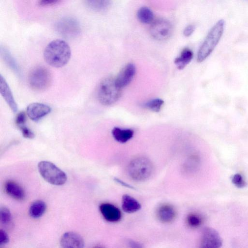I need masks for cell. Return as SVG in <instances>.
<instances>
[{
	"mask_svg": "<svg viewBox=\"0 0 248 248\" xmlns=\"http://www.w3.org/2000/svg\"><path fill=\"white\" fill-rule=\"evenodd\" d=\"M23 136L28 139H32L34 137V133L26 125L19 128Z\"/></svg>",
	"mask_w": 248,
	"mask_h": 248,
	"instance_id": "f1b7e54d",
	"label": "cell"
},
{
	"mask_svg": "<svg viewBox=\"0 0 248 248\" xmlns=\"http://www.w3.org/2000/svg\"><path fill=\"white\" fill-rule=\"evenodd\" d=\"M224 25V20L220 19L211 28L199 49L197 58L198 62L204 61L212 52L222 37Z\"/></svg>",
	"mask_w": 248,
	"mask_h": 248,
	"instance_id": "7a4b0ae2",
	"label": "cell"
},
{
	"mask_svg": "<svg viewBox=\"0 0 248 248\" xmlns=\"http://www.w3.org/2000/svg\"><path fill=\"white\" fill-rule=\"evenodd\" d=\"M222 244V239L216 230L210 227L203 229L201 237V248H218Z\"/></svg>",
	"mask_w": 248,
	"mask_h": 248,
	"instance_id": "9c48e42d",
	"label": "cell"
},
{
	"mask_svg": "<svg viewBox=\"0 0 248 248\" xmlns=\"http://www.w3.org/2000/svg\"><path fill=\"white\" fill-rule=\"evenodd\" d=\"M0 92L11 110L16 112L17 110L16 103L8 85L1 75L0 76Z\"/></svg>",
	"mask_w": 248,
	"mask_h": 248,
	"instance_id": "9a60e30c",
	"label": "cell"
},
{
	"mask_svg": "<svg viewBox=\"0 0 248 248\" xmlns=\"http://www.w3.org/2000/svg\"><path fill=\"white\" fill-rule=\"evenodd\" d=\"M0 55L6 64L16 73H19V69L17 63L11 53L4 46H0Z\"/></svg>",
	"mask_w": 248,
	"mask_h": 248,
	"instance_id": "44dd1931",
	"label": "cell"
},
{
	"mask_svg": "<svg viewBox=\"0 0 248 248\" xmlns=\"http://www.w3.org/2000/svg\"><path fill=\"white\" fill-rule=\"evenodd\" d=\"M193 57L192 51L189 48H185L180 55L174 60V63L178 69H184L192 60Z\"/></svg>",
	"mask_w": 248,
	"mask_h": 248,
	"instance_id": "d6986e66",
	"label": "cell"
},
{
	"mask_svg": "<svg viewBox=\"0 0 248 248\" xmlns=\"http://www.w3.org/2000/svg\"><path fill=\"white\" fill-rule=\"evenodd\" d=\"M60 245L64 248H82L84 246V242L79 234L73 232H68L62 236Z\"/></svg>",
	"mask_w": 248,
	"mask_h": 248,
	"instance_id": "8fae6325",
	"label": "cell"
},
{
	"mask_svg": "<svg viewBox=\"0 0 248 248\" xmlns=\"http://www.w3.org/2000/svg\"><path fill=\"white\" fill-rule=\"evenodd\" d=\"M139 20L144 24H149L153 22L154 16L150 9L147 7H142L137 12Z\"/></svg>",
	"mask_w": 248,
	"mask_h": 248,
	"instance_id": "7402d4cb",
	"label": "cell"
},
{
	"mask_svg": "<svg viewBox=\"0 0 248 248\" xmlns=\"http://www.w3.org/2000/svg\"><path fill=\"white\" fill-rule=\"evenodd\" d=\"M195 30V26L190 24L187 25L184 30L183 34L186 37L190 36Z\"/></svg>",
	"mask_w": 248,
	"mask_h": 248,
	"instance_id": "1f68e13d",
	"label": "cell"
},
{
	"mask_svg": "<svg viewBox=\"0 0 248 248\" xmlns=\"http://www.w3.org/2000/svg\"><path fill=\"white\" fill-rule=\"evenodd\" d=\"M128 244L130 245L133 248H140L141 246L140 244H138L136 242L133 241H129L128 242Z\"/></svg>",
	"mask_w": 248,
	"mask_h": 248,
	"instance_id": "d6a6232c",
	"label": "cell"
},
{
	"mask_svg": "<svg viewBox=\"0 0 248 248\" xmlns=\"http://www.w3.org/2000/svg\"><path fill=\"white\" fill-rule=\"evenodd\" d=\"M46 207L44 202L41 200L36 201L31 204L29 209V214L34 218H39L44 214Z\"/></svg>",
	"mask_w": 248,
	"mask_h": 248,
	"instance_id": "ffe728a7",
	"label": "cell"
},
{
	"mask_svg": "<svg viewBox=\"0 0 248 248\" xmlns=\"http://www.w3.org/2000/svg\"><path fill=\"white\" fill-rule=\"evenodd\" d=\"M171 24L165 19H158L152 22L150 28L151 35L159 41H164L169 39L172 33Z\"/></svg>",
	"mask_w": 248,
	"mask_h": 248,
	"instance_id": "52a82bcc",
	"label": "cell"
},
{
	"mask_svg": "<svg viewBox=\"0 0 248 248\" xmlns=\"http://www.w3.org/2000/svg\"><path fill=\"white\" fill-rule=\"evenodd\" d=\"M26 116L25 112L21 111L18 113L16 117L15 123L18 128L26 125Z\"/></svg>",
	"mask_w": 248,
	"mask_h": 248,
	"instance_id": "83f0119b",
	"label": "cell"
},
{
	"mask_svg": "<svg viewBox=\"0 0 248 248\" xmlns=\"http://www.w3.org/2000/svg\"><path fill=\"white\" fill-rule=\"evenodd\" d=\"M4 189L8 195L17 200H23L25 197L22 187L13 181L8 180L5 183Z\"/></svg>",
	"mask_w": 248,
	"mask_h": 248,
	"instance_id": "2e32d148",
	"label": "cell"
},
{
	"mask_svg": "<svg viewBox=\"0 0 248 248\" xmlns=\"http://www.w3.org/2000/svg\"><path fill=\"white\" fill-rule=\"evenodd\" d=\"M38 169L42 177L51 184L60 186L66 182L67 176L65 172L51 162H40Z\"/></svg>",
	"mask_w": 248,
	"mask_h": 248,
	"instance_id": "8992f818",
	"label": "cell"
},
{
	"mask_svg": "<svg viewBox=\"0 0 248 248\" xmlns=\"http://www.w3.org/2000/svg\"><path fill=\"white\" fill-rule=\"evenodd\" d=\"M62 0H38L37 4L40 7L52 6L60 2Z\"/></svg>",
	"mask_w": 248,
	"mask_h": 248,
	"instance_id": "f546056e",
	"label": "cell"
},
{
	"mask_svg": "<svg viewBox=\"0 0 248 248\" xmlns=\"http://www.w3.org/2000/svg\"><path fill=\"white\" fill-rule=\"evenodd\" d=\"M52 80L50 71L46 67L38 66L30 72L28 82L31 88L36 91H44L49 88Z\"/></svg>",
	"mask_w": 248,
	"mask_h": 248,
	"instance_id": "5b68a950",
	"label": "cell"
},
{
	"mask_svg": "<svg viewBox=\"0 0 248 248\" xmlns=\"http://www.w3.org/2000/svg\"><path fill=\"white\" fill-rule=\"evenodd\" d=\"M164 104V101L160 98L153 99L143 104V107L152 111H159Z\"/></svg>",
	"mask_w": 248,
	"mask_h": 248,
	"instance_id": "cb8c5ba5",
	"label": "cell"
},
{
	"mask_svg": "<svg viewBox=\"0 0 248 248\" xmlns=\"http://www.w3.org/2000/svg\"><path fill=\"white\" fill-rule=\"evenodd\" d=\"M84 1L86 6L90 9L101 11L108 7L110 0H84Z\"/></svg>",
	"mask_w": 248,
	"mask_h": 248,
	"instance_id": "603a6c76",
	"label": "cell"
},
{
	"mask_svg": "<svg viewBox=\"0 0 248 248\" xmlns=\"http://www.w3.org/2000/svg\"><path fill=\"white\" fill-rule=\"evenodd\" d=\"M136 73V67L133 63L126 64L115 78L116 86L120 89L128 85L133 78Z\"/></svg>",
	"mask_w": 248,
	"mask_h": 248,
	"instance_id": "30bf717a",
	"label": "cell"
},
{
	"mask_svg": "<svg viewBox=\"0 0 248 248\" xmlns=\"http://www.w3.org/2000/svg\"><path fill=\"white\" fill-rule=\"evenodd\" d=\"M232 183L237 187L242 188L245 187L247 184L243 176L239 173L233 175L232 178Z\"/></svg>",
	"mask_w": 248,
	"mask_h": 248,
	"instance_id": "4316f807",
	"label": "cell"
},
{
	"mask_svg": "<svg viewBox=\"0 0 248 248\" xmlns=\"http://www.w3.org/2000/svg\"><path fill=\"white\" fill-rule=\"evenodd\" d=\"M121 90L116 86L115 78L108 77L99 83L96 92L97 97L101 104L109 106L119 100L121 96Z\"/></svg>",
	"mask_w": 248,
	"mask_h": 248,
	"instance_id": "3957f363",
	"label": "cell"
},
{
	"mask_svg": "<svg viewBox=\"0 0 248 248\" xmlns=\"http://www.w3.org/2000/svg\"><path fill=\"white\" fill-rule=\"evenodd\" d=\"M186 221L187 225L191 228L199 227L202 222L201 217L195 213H190L186 217Z\"/></svg>",
	"mask_w": 248,
	"mask_h": 248,
	"instance_id": "d4e9b609",
	"label": "cell"
},
{
	"mask_svg": "<svg viewBox=\"0 0 248 248\" xmlns=\"http://www.w3.org/2000/svg\"><path fill=\"white\" fill-rule=\"evenodd\" d=\"M127 171L132 179L136 181H143L152 175L153 165L151 160L146 157H136L129 163Z\"/></svg>",
	"mask_w": 248,
	"mask_h": 248,
	"instance_id": "277c9868",
	"label": "cell"
},
{
	"mask_svg": "<svg viewBox=\"0 0 248 248\" xmlns=\"http://www.w3.org/2000/svg\"><path fill=\"white\" fill-rule=\"evenodd\" d=\"M56 30L62 36L71 38L78 35L80 32L78 21L72 17H64L56 24Z\"/></svg>",
	"mask_w": 248,
	"mask_h": 248,
	"instance_id": "ba28073f",
	"label": "cell"
},
{
	"mask_svg": "<svg viewBox=\"0 0 248 248\" xmlns=\"http://www.w3.org/2000/svg\"><path fill=\"white\" fill-rule=\"evenodd\" d=\"M51 111L50 107L40 103L30 104L27 108V114L32 121L37 122Z\"/></svg>",
	"mask_w": 248,
	"mask_h": 248,
	"instance_id": "7c38bea8",
	"label": "cell"
},
{
	"mask_svg": "<svg viewBox=\"0 0 248 248\" xmlns=\"http://www.w3.org/2000/svg\"><path fill=\"white\" fill-rule=\"evenodd\" d=\"M176 211L174 207L169 204H163L159 206L156 211L157 218L161 222L169 223L174 220Z\"/></svg>",
	"mask_w": 248,
	"mask_h": 248,
	"instance_id": "5bb4252c",
	"label": "cell"
},
{
	"mask_svg": "<svg viewBox=\"0 0 248 248\" xmlns=\"http://www.w3.org/2000/svg\"><path fill=\"white\" fill-rule=\"evenodd\" d=\"M99 210L104 218L108 222H118L122 217L120 209L111 203H101L99 206Z\"/></svg>",
	"mask_w": 248,
	"mask_h": 248,
	"instance_id": "4fadbf2b",
	"label": "cell"
},
{
	"mask_svg": "<svg viewBox=\"0 0 248 248\" xmlns=\"http://www.w3.org/2000/svg\"><path fill=\"white\" fill-rule=\"evenodd\" d=\"M111 132L114 139L122 143L128 141L134 135V131L131 129H122L118 127H114Z\"/></svg>",
	"mask_w": 248,
	"mask_h": 248,
	"instance_id": "ac0fdd59",
	"label": "cell"
},
{
	"mask_svg": "<svg viewBox=\"0 0 248 248\" xmlns=\"http://www.w3.org/2000/svg\"><path fill=\"white\" fill-rule=\"evenodd\" d=\"M71 55V48L64 40L56 39L50 42L44 51V58L49 65L60 68L66 65Z\"/></svg>",
	"mask_w": 248,
	"mask_h": 248,
	"instance_id": "6da1fadb",
	"label": "cell"
},
{
	"mask_svg": "<svg viewBox=\"0 0 248 248\" xmlns=\"http://www.w3.org/2000/svg\"><path fill=\"white\" fill-rule=\"evenodd\" d=\"M122 207L125 212L132 213L139 211L141 208V205L135 198L125 194L122 197Z\"/></svg>",
	"mask_w": 248,
	"mask_h": 248,
	"instance_id": "e0dca14e",
	"label": "cell"
},
{
	"mask_svg": "<svg viewBox=\"0 0 248 248\" xmlns=\"http://www.w3.org/2000/svg\"><path fill=\"white\" fill-rule=\"evenodd\" d=\"M9 238L7 233L4 230L1 229L0 230V245H4L9 242Z\"/></svg>",
	"mask_w": 248,
	"mask_h": 248,
	"instance_id": "4dcf8cb0",
	"label": "cell"
},
{
	"mask_svg": "<svg viewBox=\"0 0 248 248\" xmlns=\"http://www.w3.org/2000/svg\"><path fill=\"white\" fill-rule=\"evenodd\" d=\"M0 221L3 224H8L11 220V214L9 210L5 207L0 208Z\"/></svg>",
	"mask_w": 248,
	"mask_h": 248,
	"instance_id": "484cf974",
	"label": "cell"
}]
</instances>
